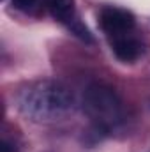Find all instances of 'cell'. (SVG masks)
I'll list each match as a JSON object with an SVG mask.
<instances>
[{"mask_svg":"<svg viewBox=\"0 0 150 152\" xmlns=\"http://www.w3.org/2000/svg\"><path fill=\"white\" fill-rule=\"evenodd\" d=\"M99 25L103 28V32L108 36V39L118 37L129 32H134L136 28V20L134 16L122 7H103L99 12Z\"/></svg>","mask_w":150,"mask_h":152,"instance_id":"cell-3","label":"cell"},{"mask_svg":"<svg viewBox=\"0 0 150 152\" xmlns=\"http://www.w3.org/2000/svg\"><path fill=\"white\" fill-rule=\"evenodd\" d=\"M46 7L50 11V14L64 23L73 34H76L81 41H87V42H92V36L88 32V28L79 21L78 18V12H76V4L74 0H46Z\"/></svg>","mask_w":150,"mask_h":152,"instance_id":"cell-4","label":"cell"},{"mask_svg":"<svg viewBox=\"0 0 150 152\" xmlns=\"http://www.w3.org/2000/svg\"><path fill=\"white\" fill-rule=\"evenodd\" d=\"M18 108L34 122H55L73 113L74 96L58 81H34L20 90Z\"/></svg>","mask_w":150,"mask_h":152,"instance_id":"cell-1","label":"cell"},{"mask_svg":"<svg viewBox=\"0 0 150 152\" xmlns=\"http://www.w3.org/2000/svg\"><path fill=\"white\" fill-rule=\"evenodd\" d=\"M110 44L117 58L122 62H136L143 55V42L134 32L110 39Z\"/></svg>","mask_w":150,"mask_h":152,"instance_id":"cell-5","label":"cell"},{"mask_svg":"<svg viewBox=\"0 0 150 152\" xmlns=\"http://www.w3.org/2000/svg\"><path fill=\"white\" fill-rule=\"evenodd\" d=\"M83 108L94 127L108 133L122 120V101L110 85L94 83L83 94Z\"/></svg>","mask_w":150,"mask_h":152,"instance_id":"cell-2","label":"cell"},{"mask_svg":"<svg viewBox=\"0 0 150 152\" xmlns=\"http://www.w3.org/2000/svg\"><path fill=\"white\" fill-rule=\"evenodd\" d=\"M16 143L14 142H11V140H7L5 136L2 138V143H0V152H16Z\"/></svg>","mask_w":150,"mask_h":152,"instance_id":"cell-7","label":"cell"},{"mask_svg":"<svg viewBox=\"0 0 150 152\" xmlns=\"http://www.w3.org/2000/svg\"><path fill=\"white\" fill-rule=\"evenodd\" d=\"M36 4H37V0H12V5L20 11H30Z\"/></svg>","mask_w":150,"mask_h":152,"instance_id":"cell-6","label":"cell"}]
</instances>
